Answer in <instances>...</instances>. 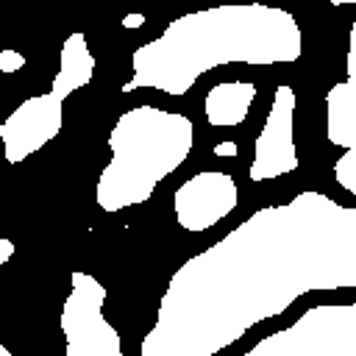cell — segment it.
Listing matches in <instances>:
<instances>
[{
  "label": "cell",
  "mask_w": 356,
  "mask_h": 356,
  "mask_svg": "<svg viewBox=\"0 0 356 356\" xmlns=\"http://www.w3.org/2000/svg\"><path fill=\"white\" fill-rule=\"evenodd\" d=\"M353 286L356 209L306 189L186 259L167 281L139 356H214L300 295Z\"/></svg>",
  "instance_id": "1"
},
{
  "label": "cell",
  "mask_w": 356,
  "mask_h": 356,
  "mask_svg": "<svg viewBox=\"0 0 356 356\" xmlns=\"http://www.w3.org/2000/svg\"><path fill=\"white\" fill-rule=\"evenodd\" d=\"M300 56L303 31L292 11L259 0L222 3L175 17L161 36L136 47L120 92L159 89L181 97L214 67L292 64Z\"/></svg>",
  "instance_id": "2"
},
{
  "label": "cell",
  "mask_w": 356,
  "mask_h": 356,
  "mask_svg": "<svg viewBox=\"0 0 356 356\" xmlns=\"http://www.w3.org/2000/svg\"><path fill=\"white\" fill-rule=\"evenodd\" d=\"M192 145L195 125L181 111L159 106L122 111L108 134L111 159L97 175V206L114 214L145 203L153 189L189 159Z\"/></svg>",
  "instance_id": "3"
},
{
  "label": "cell",
  "mask_w": 356,
  "mask_h": 356,
  "mask_svg": "<svg viewBox=\"0 0 356 356\" xmlns=\"http://www.w3.org/2000/svg\"><path fill=\"white\" fill-rule=\"evenodd\" d=\"M92 78H95V56L89 50L86 33L72 31L61 42L58 70L53 75L50 92L22 100L0 122V142H3L6 161L19 164L28 156H33L39 147L53 142L64 125V100L75 89L86 86Z\"/></svg>",
  "instance_id": "4"
},
{
  "label": "cell",
  "mask_w": 356,
  "mask_h": 356,
  "mask_svg": "<svg viewBox=\"0 0 356 356\" xmlns=\"http://www.w3.org/2000/svg\"><path fill=\"white\" fill-rule=\"evenodd\" d=\"M242 356H356V306H312Z\"/></svg>",
  "instance_id": "5"
},
{
  "label": "cell",
  "mask_w": 356,
  "mask_h": 356,
  "mask_svg": "<svg viewBox=\"0 0 356 356\" xmlns=\"http://www.w3.org/2000/svg\"><path fill=\"white\" fill-rule=\"evenodd\" d=\"M106 286L86 270H72L70 292L61 303L58 325L64 334V356H122V339L103 314Z\"/></svg>",
  "instance_id": "6"
},
{
  "label": "cell",
  "mask_w": 356,
  "mask_h": 356,
  "mask_svg": "<svg viewBox=\"0 0 356 356\" xmlns=\"http://www.w3.org/2000/svg\"><path fill=\"white\" fill-rule=\"evenodd\" d=\"M295 89L281 83L275 86L273 106L267 120L253 142V161H250V181H270L298 170V147H295Z\"/></svg>",
  "instance_id": "7"
},
{
  "label": "cell",
  "mask_w": 356,
  "mask_h": 356,
  "mask_svg": "<svg viewBox=\"0 0 356 356\" xmlns=\"http://www.w3.org/2000/svg\"><path fill=\"white\" fill-rule=\"evenodd\" d=\"M239 203V186L228 172L203 170L175 189V220L184 231L200 234L225 220Z\"/></svg>",
  "instance_id": "8"
},
{
  "label": "cell",
  "mask_w": 356,
  "mask_h": 356,
  "mask_svg": "<svg viewBox=\"0 0 356 356\" xmlns=\"http://www.w3.org/2000/svg\"><path fill=\"white\" fill-rule=\"evenodd\" d=\"M345 78L325 95V136L337 147H356V81H353V31L348 36Z\"/></svg>",
  "instance_id": "9"
},
{
  "label": "cell",
  "mask_w": 356,
  "mask_h": 356,
  "mask_svg": "<svg viewBox=\"0 0 356 356\" xmlns=\"http://www.w3.org/2000/svg\"><path fill=\"white\" fill-rule=\"evenodd\" d=\"M256 100L253 81H222L211 86L203 97V114L211 128H234L242 125L250 106Z\"/></svg>",
  "instance_id": "10"
},
{
  "label": "cell",
  "mask_w": 356,
  "mask_h": 356,
  "mask_svg": "<svg viewBox=\"0 0 356 356\" xmlns=\"http://www.w3.org/2000/svg\"><path fill=\"white\" fill-rule=\"evenodd\" d=\"M334 178L348 195H356V147H345V153L334 161Z\"/></svg>",
  "instance_id": "11"
},
{
  "label": "cell",
  "mask_w": 356,
  "mask_h": 356,
  "mask_svg": "<svg viewBox=\"0 0 356 356\" xmlns=\"http://www.w3.org/2000/svg\"><path fill=\"white\" fill-rule=\"evenodd\" d=\"M22 67H25V56H22V53H17V50H11V47L0 50V70H3V72H17V70H22Z\"/></svg>",
  "instance_id": "12"
},
{
  "label": "cell",
  "mask_w": 356,
  "mask_h": 356,
  "mask_svg": "<svg viewBox=\"0 0 356 356\" xmlns=\"http://www.w3.org/2000/svg\"><path fill=\"white\" fill-rule=\"evenodd\" d=\"M14 256V242L8 236H0V264H6Z\"/></svg>",
  "instance_id": "13"
},
{
  "label": "cell",
  "mask_w": 356,
  "mask_h": 356,
  "mask_svg": "<svg viewBox=\"0 0 356 356\" xmlns=\"http://www.w3.org/2000/svg\"><path fill=\"white\" fill-rule=\"evenodd\" d=\"M234 150H236L234 145H217V147H214V153H234Z\"/></svg>",
  "instance_id": "14"
},
{
  "label": "cell",
  "mask_w": 356,
  "mask_h": 356,
  "mask_svg": "<svg viewBox=\"0 0 356 356\" xmlns=\"http://www.w3.org/2000/svg\"><path fill=\"white\" fill-rule=\"evenodd\" d=\"M0 356H14V353H11V350H8V348L0 342Z\"/></svg>",
  "instance_id": "15"
},
{
  "label": "cell",
  "mask_w": 356,
  "mask_h": 356,
  "mask_svg": "<svg viewBox=\"0 0 356 356\" xmlns=\"http://www.w3.org/2000/svg\"><path fill=\"white\" fill-rule=\"evenodd\" d=\"M334 6H350V3H356V0H331Z\"/></svg>",
  "instance_id": "16"
}]
</instances>
